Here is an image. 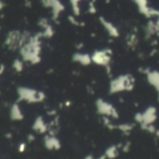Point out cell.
Returning <instances> with one entry per match:
<instances>
[{"instance_id":"cell-1","label":"cell","mask_w":159,"mask_h":159,"mask_svg":"<svg viewBox=\"0 0 159 159\" xmlns=\"http://www.w3.org/2000/svg\"><path fill=\"white\" fill-rule=\"evenodd\" d=\"M40 35L31 36L30 39L21 47L20 54L25 61L32 63H38L40 61Z\"/></svg>"},{"instance_id":"cell-2","label":"cell","mask_w":159,"mask_h":159,"mask_svg":"<svg viewBox=\"0 0 159 159\" xmlns=\"http://www.w3.org/2000/svg\"><path fill=\"white\" fill-rule=\"evenodd\" d=\"M18 93L20 96V99L30 102H41L45 98V94L40 91H36L32 89L28 88H19Z\"/></svg>"},{"instance_id":"cell-3","label":"cell","mask_w":159,"mask_h":159,"mask_svg":"<svg viewBox=\"0 0 159 159\" xmlns=\"http://www.w3.org/2000/svg\"><path fill=\"white\" fill-rule=\"evenodd\" d=\"M21 37V33L19 31H11L7 38H6V45L10 49H16L20 47V41Z\"/></svg>"},{"instance_id":"cell-4","label":"cell","mask_w":159,"mask_h":159,"mask_svg":"<svg viewBox=\"0 0 159 159\" xmlns=\"http://www.w3.org/2000/svg\"><path fill=\"white\" fill-rule=\"evenodd\" d=\"M11 116H12L13 119H16V120L21 119V118H22L21 112H20V107H19L17 104L13 105V107H12V110H11Z\"/></svg>"},{"instance_id":"cell-5","label":"cell","mask_w":159,"mask_h":159,"mask_svg":"<svg viewBox=\"0 0 159 159\" xmlns=\"http://www.w3.org/2000/svg\"><path fill=\"white\" fill-rule=\"evenodd\" d=\"M13 68L17 71V72H20L23 69V63L20 60H15V61L13 62Z\"/></svg>"},{"instance_id":"cell-6","label":"cell","mask_w":159,"mask_h":159,"mask_svg":"<svg viewBox=\"0 0 159 159\" xmlns=\"http://www.w3.org/2000/svg\"><path fill=\"white\" fill-rule=\"evenodd\" d=\"M4 71H5V66L2 64V65H0V75H2Z\"/></svg>"},{"instance_id":"cell-7","label":"cell","mask_w":159,"mask_h":159,"mask_svg":"<svg viewBox=\"0 0 159 159\" xmlns=\"http://www.w3.org/2000/svg\"><path fill=\"white\" fill-rule=\"evenodd\" d=\"M4 6H5V4L3 3L2 0H0V10H2V8L4 7Z\"/></svg>"},{"instance_id":"cell-8","label":"cell","mask_w":159,"mask_h":159,"mask_svg":"<svg viewBox=\"0 0 159 159\" xmlns=\"http://www.w3.org/2000/svg\"><path fill=\"white\" fill-rule=\"evenodd\" d=\"M24 146H25V145H24L23 143L20 145V152H23V150H24Z\"/></svg>"}]
</instances>
